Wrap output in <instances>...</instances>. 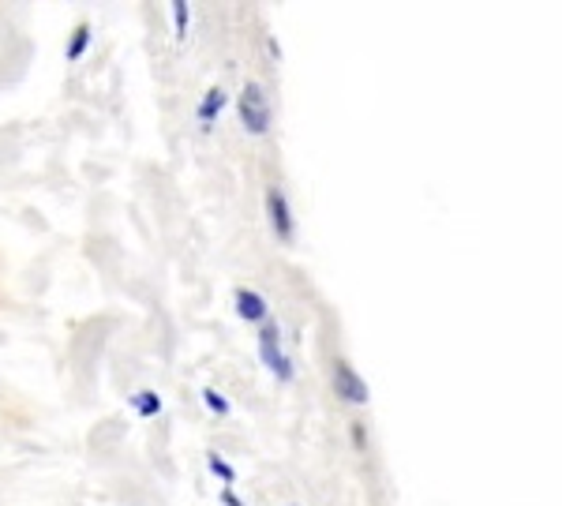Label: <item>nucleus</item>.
Returning <instances> with one entry per match:
<instances>
[{
  "instance_id": "f257e3e1",
  "label": "nucleus",
  "mask_w": 562,
  "mask_h": 506,
  "mask_svg": "<svg viewBox=\"0 0 562 506\" xmlns=\"http://www.w3.org/2000/svg\"><path fill=\"white\" fill-rule=\"evenodd\" d=\"M237 113H240V124H244V132L248 135H267L270 132V124H274V109H270V98H267V90H263V83L248 79V83L240 87Z\"/></svg>"
},
{
  "instance_id": "f03ea898",
  "label": "nucleus",
  "mask_w": 562,
  "mask_h": 506,
  "mask_svg": "<svg viewBox=\"0 0 562 506\" xmlns=\"http://www.w3.org/2000/svg\"><path fill=\"white\" fill-rule=\"evenodd\" d=\"M259 360L267 364V372L278 379V383H293L296 379V364L293 357L285 353V342H281V327L274 319H267L259 327Z\"/></svg>"
},
{
  "instance_id": "7ed1b4c3",
  "label": "nucleus",
  "mask_w": 562,
  "mask_h": 506,
  "mask_svg": "<svg viewBox=\"0 0 562 506\" xmlns=\"http://www.w3.org/2000/svg\"><path fill=\"white\" fill-rule=\"evenodd\" d=\"M330 383H334V394H338L345 405H356V409H360V405L371 402L368 383L360 379V372H356V368L345 357H338L334 364H330Z\"/></svg>"
},
{
  "instance_id": "20e7f679",
  "label": "nucleus",
  "mask_w": 562,
  "mask_h": 506,
  "mask_svg": "<svg viewBox=\"0 0 562 506\" xmlns=\"http://www.w3.org/2000/svg\"><path fill=\"white\" fill-rule=\"evenodd\" d=\"M267 222L274 229V237L281 244H293L296 240V218H293V207H289V195L281 192L278 184H270L267 188Z\"/></svg>"
},
{
  "instance_id": "39448f33",
  "label": "nucleus",
  "mask_w": 562,
  "mask_h": 506,
  "mask_svg": "<svg viewBox=\"0 0 562 506\" xmlns=\"http://www.w3.org/2000/svg\"><path fill=\"white\" fill-rule=\"evenodd\" d=\"M233 304H237V315L244 323H252V327H263L270 319V304L263 293H255V289H244L240 285L237 293H233Z\"/></svg>"
},
{
  "instance_id": "423d86ee",
  "label": "nucleus",
  "mask_w": 562,
  "mask_h": 506,
  "mask_svg": "<svg viewBox=\"0 0 562 506\" xmlns=\"http://www.w3.org/2000/svg\"><path fill=\"white\" fill-rule=\"evenodd\" d=\"M225 105H229V94H225L222 87H207V94H203L199 105H195V120H199V128H203V132L214 128V120L222 117Z\"/></svg>"
},
{
  "instance_id": "0eeeda50",
  "label": "nucleus",
  "mask_w": 562,
  "mask_h": 506,
  "mask_svg": "<svg viewBox=\"0 0 562 506\" xmlns=\"http://www.w3.org/2000/svg\"><path fill=\"white\" fill-rule=\"evenodd\" d=\"M90 42H94V27H90V19H79L72 27V34H68V45H64V60L68 64H79V60L87 57Z\"/></svg>"
},
{
  "instance_id": "6e6552de",
  "label": "nucleus",
  "mask_w": 562,
  "mask_h": 506,
  "mask_svg": "<svg viewBox=\"0 0 562 506\" xmlns=\"http://www.w3.org/2000/svg\"><path fill=\"white\" fill-rule=\"evenodd\" d=\"M128 402H132L135 417H143V420L162 417V409H165V402H162V394H158V390H135Z\"/></svg>"
},
{
  "instance_id": "1a4fd4ad",
  "label": "nucleus",
  "mask_w": 562,
  "mask_h": 506,
  "mask_svg": "<svg viewBox=\"0 0 562 506\" xmlns=\"http://www.w3.org/2000/svg\"><path fill=\"white\" fill-rule=\"evenodd\" d=\"M207 469H210V477H218L225 488H233V484H237V465L229 462L225 454H218V450H207Z\"/></svg>"
},
{
  "instance_id": "9d476101",
  "label": "nucleus",
  "mask_w": 562,
  "mask_h": 506,
  "mask_svg": "<svg viewBox=\"0 0 562 506\" xmlns=\"http://www.w3.org/2000/svg\"><path fill=\"white\" fill-rule=\"evenodd\" d=\"M173 8V42H188V27H192V8L184 4V0H173L169 4Z\"/></svg>"
},
{
  "instance_id": "9b49d317",
  "label": "nucleus",
  "mask_w": 562,
  "mask_h": 506,
  "mask_svg": "<svg viewBox=\"0 0 562 506\" xmlns=\"http://www.w3.org/2000/svg\"><path fill=\"white\" fill-rule=\"evenodd\" d=\"M199 398H203V405H207L210 413H214V417H229V413H233V402H229V398H225L222 390L218 387H203L199 390Z\"/></svg>"
},
{
  "instance_id": "f8f14e48",
  "label": "nucleus",
  "mask_w": 562,
  "mask_h": 506,
  "mask_svg": "<svg viewBox=\"0 0 562 506\" xmlns=\"http://www.w3.org/2000/svg\"><path fill=\"white\" fill-rule=\"evenodd\" d=\"M222 503L225 506H244V503H240V495L233 492V488H222Z\"/></svg>"
},
{
  "instance_id": "ddd939ff",
  "label": "nucleus",
  "mask_w": 562,
  "mask_h": 506,
  "mask_svg": "<svg viewBox=\"0 0 562 506\" xmlns=\"http://www.w3.org/2000/svg\"><path fill=\"white\" fill-rule=\"evenodd\" d=\"M289 506H296V503H289Z\"/></svg>"
}]
</instances>
